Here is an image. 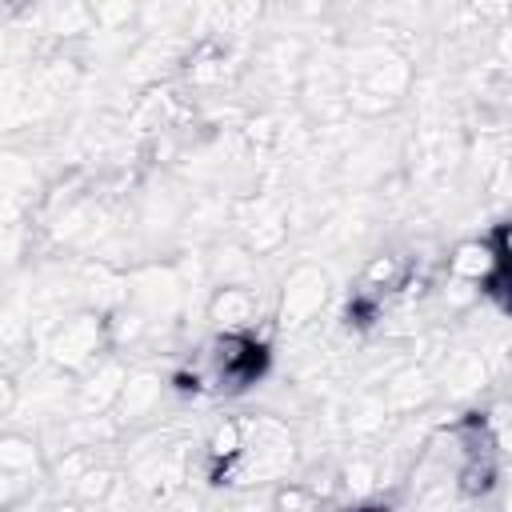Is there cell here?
<instances>
[{"label":"cell","mask_w":512,"mask_h":512,"mask_svg":"<svg viewBox=\"0 0 512 512\" xmlns=\"http://www.w3.org/2000/svg\"><path fill=\"white\" fill-rule=\"evenodd\" d=\"M296 468V436L280 416H244V452L224 468L220 484H284Z\"/></svg>","instance_id":"obj_1"},{"label":"cell","mask_w":512,"mask_h":512,"mask_svg":"<svg viewBox=\"0 0 512 512\" xmlns=\"http://www.w3.org/2000/svg\"><path fill=\"white\" fill-rule=\"evenodd\" d=\"M112 352L108 340V316L104 312H72L68 320H60L48 336V360L60 372H88L92 364H100Z\"/></svg>","instance_id":"obj_2"},{"label":"cell","mask_w":512,"mask_h":512,"mask_svg":"<svg viewBox=\"0 0 512 512\" xmlns=\"http://www.w3.org/2000/svg\"><path fill=\"white\" fill-rule=\"evenodd\" d=\"M328 304V272L320 264H296L280 280V300H276V328L280 332H304Z\"/></svg>","instance_id":"obj_3"},{"label":"cell","mask_w":512,"mask_h":512,"mask_svg":"<svg viewBox=\"0 0 512 512\" xmlns=\"http://www.w3.org/2000/svg\"><path fill=\"white\" fill-rule=\"evenodd\" d=\"M128 304H136L152 320V328L156 324H172L180 316V308H184V284H180V276L172 268L144 264V268H136L128 276Z\"/></svg>","instance_id":"obj_4"},{"label":"cell","mask_w":512,"mask_h":512,"mask_svg":"<svg viewBox=\"0 0 512 512\" xmlns=\"http://www.w3.org/2000/svg\"><path fill=\"white\" fill-rule=\"evenodd\" d=\"M128 376H132V368H128L116 352H108L100 364H92V368L80 376L76 392H72L76 416H112L116 404H120V392H124Z\"/></svg>","instance_id":"obj_5"},{"label":"cell","mask_w":512,"mask_h":512,"mask_svg":"<svg viewBox=\"0 0 512 512\" xmlns=\"http://www.w3.org/2000/svg\"><path fill=\"white\" fill-rule=\"evenodd\" d=\"M352 68H356V80H360L356 88H364V92H372L388 104H396L412 88V64L392 48H364V52H356Z\"/></svg>","instance_id":"obj_6"},{"label":"cell","mask_w":512,"mask_h":512,"mask_svg":"<svg viewBox=\"0 0 512 512\" xmlns=\"http://www.w3.org/2000/svg\"><path fill=\"white\" fill-rule=\"evenodd\" d=\"M208 320L216 332H240L252 336L268 316H264V300L256 288L248 284H220L208 296Z\"/></svg>","instance_id":"obj_7"},{"label":"cell","mask_w":512,"mask_h":512,"mask_svg":"<svg viewBox=\"0 0 512 512\" xmlns=\"http://www.w3.org/2000/svg\"><path fill=\"white\" fill-rule=\"evenodd\" d=\"M488 376H492L488 356H484L480 348H468V344L444 348L440 360H436V384H440L448 396H456V400L480 392V388L488 384Z\"/></svg>","instance_id":"obj_8"},{"label":"cell","mask_w":512,"mask_h":512,"mask_svg":"<svg viewBox=\"0 0 512 512\" xmlns=\"http://www.w3.org/2000/svg\"><path fill=\"white\" fill-rule=\"evenodd\" d=\"M436 388L440 384H436V372L428 364H400L388 372L380 396H384L388 412H416L436 396Z\"/></svg>","instance_id":"obj_9"},{"label":"cell","mask_w":512,"mask_h":512,"mask_svg":"<svg viewBox=\"0 0 512 512\" xmlns=\"http://www.w3.org/2000/svg\"><path fill=\"white\" fill-rule=\"evenodd\" d=\"M500 272H504V260H500L492 240H460L448 256V276L476 284V288H488Z\"/></svg>","instance_id":"obj_10"},{"label":"cell","mask_w":512,"mask_h":512,"mask_svg":"<svg viewBox=\"0 0 512 512\" xmlns=\"http://www.w3.org/2000/svg\"><path fill=\"white\" fill-rule=\"evenodd\" d=\"M160 396H164V380L156 372H148V368H136L128 376V384H124V392H120L116 412H112L116 424H144V420H152L156 408H160Z\"/></svg>","instance_id":"obj_11"},{"label":"cell","mask_w":512,"mask_h":512,"mask_svg":"<svg viewBox=\"0 0 512 512\" xmlns=\"http://www.w3.org/2000/svg\"><path fill=\"white\" fill-rule=\"evenodd\" d=\"M252 208H256V212L240 220V240H244V248L256 252V256H260V252H276V248L284 244V236H288V224H284L280 208H272L268 200H256Z\"/></svg>","instance_id":"obj_12"},{"label":"cell","mask_w":512,"mask_h":512,"mask_svg":"<svg viewBox=\"0 0 512 512\" xmlns=\"http://www.w3.org/2000/svg\"><path fill=\"white\" fill-rule=\"evenodd\" d=\"M244 452V416H228V420H216L208 440H204V460L212 468V476H220L224 468H232Z\"/></svg>","instance_id":"obj_13"},{"label":"cell","mask_w":512,"mask_h":512,"mask_svg":"<svg viewBox=\"0 0 512 512\" xmlns=\"http://www.w3.org/2000/svg\"><path fill=\"white\" fill-rule=\"evenodd\" d=\"M408 276H412V268H408V260H404L400 252H376V256H368V264L360 268V288L384 296V292L404 288Z\"/></svg>","instance_id":"obj_14"},{"label":"cell","mask_w":512,"mask_h":512,"mask_svg":"<svg viewBox=\"0 0 512 512\" xmlns=\"http://www.w3.org/2000/svg\"><path fill=\"white\" fill-rule=\"evenodd\" d=\"M0 472L8 476H40L44 472V456L40 444L24 432H4L0 436Z\"/></svg>","instance_id":"obj_15"},{"label":"cell","mask_w":512,"mask_h":512,"mask_svg":"<svg viewBox=\"0 0 512 512\" xmlns=\"http://www.w3.org/2000/svg\"><path fill=\"white\" fill-rule=\"evenodd\" d=\"M500 484V456H468L456 468V492L460 500H480L488 492H496Z\"/></svg>","instance_id":"obj_16"},{"label":"cell","mask_w":512,"mask_h":512,"mask_svg":"<svg viewBox=\"0 0 512 512\" xmlns=\"http://www.w3.org/2000/svg\"><path fill=\"white\" fill-rule=\"evenodd\" d=\"M40 28L52 36H84L96 32V12L84 4H48L40 8Z\"/></svg>","instance_id":"obj_17"},{"label":"cell","mask_w":512,"mask_h":512,"mask_svg":"<svg viewBox=\"0 0 512 512\" xmlns=\"http://www.w3.org/2000/svg\"><path fill=\"white\" fill-rule=\"evenodd\" d=\"M124 480L116 476V468L112 464H92L68 492H72V500L76 504H84V508H92V504H108L112 496H116V488H120Z\"/></svg>","instance_id":"obj_18"},{"label":"cell","mask_w":512,"mask_h":512,"mask_svg":"<svg viewBox=\"0 0 512 512\" xmlns=\"http://www.w3.org/2000/svg\"><path fill=\"white\" fill-rule=\"evenodd\" d=\"M172 116H176V100H172L168 92L156 88V92H148V96L136 100V108H132V128H136L140 136H148V132L168 128Z\"/></svg>","instance_id":"obj_19"},{"label":"cell","mask_w":512,"mask_h":512,"mask_svg":"<svg viewBox=\"0 0 512 512\" xmlns=\"http://www.w3.org/2000/svg\"><path fill=\"white\" fill-rule=\"evenodd\" d=\"M380 484H384V472H380V460H376V456H352V460L340 468V488L352 492V500L372 496Z\"/></svg>","instance_id":"obj_20"},{"label":"cell","mask_w":512,"mask_h":512,"mask_svg":"<svg viewBox=\"0 0 512 512\" xmlns=\"http://www.w3.org/2000/svg\"><path fill=\"white\" fill-rule=\"evenodd\" d=\"M148 332H152V320L136 304H120L116 312H108V340H112V348H128V344H136Z\"/></svg>","instance_id":"obj_21"},{"label":"cell","mask_w":512,"mask_h":512,"mask_svg":"<svg viewBox=\"0 0 512 512\" xmlns=\"http://www.w3.org/2000/svg\"><path fill=\"white\" fill-rule=\"evenodd\" d=\"M388 404H384V396H360L352 408H348V432L352 436H360V440H368V436H380L384 432V424H388Z\"/></svg>","instance_id":"obj_22"},{"label":"cell","mask_w":512,"mask_h":512,"mask_svg":"<svg viewBox=\"0 0 512 512\" xmlns=\"http://www.w3.org/2000/svg\"><path fill=\"white\" fill-rule=\"evenodd\" d=\"M484 428L500 452V460H512V400H496L488 412H484Z\"/></svg>","instance_id":"obj_23"},{"label":"cell","mask_w":512,"mask_h":512,"mask_svg":"<svg viewBox=\"0 0 512 512\" xmlns=\"http://www.w3.org/2000/svg\"><path fill=\"white\" fill-rule=\"evenodd\" d=\"M312 504H316V496H312V488L300 484V480H284V484L272 492V512H312Z\"/></svg>","instance_id":"obj_24"},{"label":"cell","mask_w":512,"mask_h":512,"mask_svg":"<svg viewBox=\"0 0 512 512\" xmlns=\"http://www.w3.org/2000/svg\"><path fill=\"white\" fill-rule=\"evenodd\" d=\"M488 240L496 244V252H500V260H504V268H512V220H504Z\"/></svg>","instance_id":"obj_25"},{"label":"cell","mask_w":512,"mask_h":512,"mask_svg":"<svg viewBox=\"0 0 512 512\" xmlns=\"http://www.w3.org/2000/svg\"><path fill=\"white\" fill-rule=\"evenodd\" d=\"M496 52H500V60L512 68V20L500 28V36H496Z\"/></svg>","instance_id":"obj_26"},{"label":"cell","mask_w":512,"mask_h":512,"mask_svg":"<svg viewBox=\"0 0 512 512\" xmlns=\"http://www.w3.org/2000/svg\"><path fill=\"white\" fill-rule=\"evenodd\" d=\"M44 512H84V504L68 500V504H52V508H44Z\"/></svg>","instance_id":"obj_27"},{"label":"cell","mask_w":512,"mask_h":512,"mask_svg":"<svg viewBox=\"0 0 512 512\" xmlns=\"http://www.w3.org/2000/svg\"><path fill=\"white\" fill-rule=\"evenodd\" d=\"M500 512H512V484H508L504 496H500Z\"/></svg>","instance_id":"obj_28"}]
</instances>
